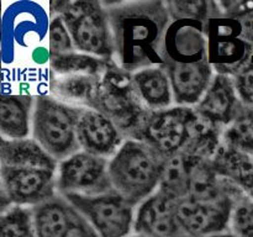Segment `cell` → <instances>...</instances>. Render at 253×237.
I'll list each match as a JSON object with an SVG mask.
<instances>
[{"label":"cell","mask_w":253,"mask_h":237,"mask_svg":"<svg viewBox=\"0 0 253 237\" xmlns=\"http://www.w3.org/2000/svg\"><path fill=\"white\" fill-rule=\"evenodd\" d=\"M82 110L48 95L35 98L34 140L57 162L79 152L77 126Z\"/></svg>","instance_id":"obj_3"},{"label":"cell","mask_w":253,"mask_h":237,"mask_svg":"<svg viewBox=\"0 0 253 237\" xmlns=\"http://www.w3.org/2000/svg\"><path fill=\"white\" fill-rule=\"evenodd\" d=\"M48 48L51 58L73 53V51L76 49L71 32L59 15H54L49 22Z\"/></svg>","instance_id":"obj_26"},{"label":"cell","mask_w":253,"mask_h":237,"mask_svg":"<svg viewBox=\"0 0 253 237\" xmlns=\"http://www.w3.org/2000/svg\"><path fill=\"white\" fill-rule=\"evenodd\" d=\"M249 109H250V110H251L252 113H253V106H252V108H249Z\"/></svg>","instance_id":"obj_31"},{"label":"cell","mask_w":253,"mask_h":237,"mask_svg":"<svg viewBox=\"0 0 253 237\" xmlns=\"http://www.w3.org/2000/svg\"><path fill=\"white\" fill-rule=\"evenodd\" d=\"M77 136L82 150L104 158L114 157L124 145L123 133L115 121L95 109L82 110Z\"/></svg>","instance_id":"obj_13"},{"label":"cell","mask_w":253,"mask_h":237,"mask_svg":"<svg viewBox=\"0 0 253 237\" xmlns=\"http://www.w3.org/2000/svg\"><path fill=\"white\" fill-rule=\"evenodd\" d=\"M1 184L10 204L34 207L56 197V169L1 165Z\"/></svg>","instance_id":"obj_9"},{"label":"cell","mask_w":253,"mask_h":237,"mask_svg":"<svg viewBox=\"0 0 253 237\" xmlns=\"http://www.w3.org/2000/svg\"><path fill=\"white\" fill-rule=\"evenodd\" d=\"M208 61L217 74L234 77L249 64L253 48L244 39L242 22L236 17H210L205 22Z\"/></svg>","instance_id":"obj_5"},{"label":"cell","mask_w":253,"mask_h":237,"mask_svg":"<svg viewBox=\"0 0 253 237\" xmlns=\"http://www.w3.org/2000/svg\"><path fill=\"white\" fill-rule=\"evenodd\" d=\"M198 120L197 111L184 106L153 111L145 118L137 140L150 145L163 158L170 157L184 151Z\"/></svg>","instance_id":"obj_7"},{"label":"cell","mask_w":253,"mask_h":237,"mask_svg":"<svg viewBox=\"0 0 253 237\" xmlns=\"http://www.w3.org/2000/svg\"><path fill=\"white\" fill-rule=\"evenodd\" d=\"M163 67L169 77L173 99L182 106L199 104L214 79V68L209 61L189 64H167Z\"/></svg>","instance_id":"obj_16"},{"label":"cell","mask_w":253,"mask_h":237,"mask_svg":"<svg viewBox=\"0 0 253 237\" xmlns=\"http://www.w3.org/2000/svg\"><path fill=\"white\" fill-rule=\"evenodd\" d=\"M98 89L95 78L93 76H73L62 79L58 83V93L71 100L90 103L94 106L95 90Z\"/></svg>","instance_id":"obj_25"},{"label":"cell","mask_w":253,"mask_h":237,"mask_svg":"<svg viewBox=\"0 0 253 237\" xmlns=\"http://www.w3.org/2000/svg\"><path fill=\"white\" fill-rule=\"evenodd\" d=\"M110 159L79 151L59 163L57 190L61 195L78 194L94 197L113 192Z\"/></svg>","instance_id":"obj_8"},{"label":"cell","mask_w":253,"mask_h":237,"mask_svg":"<svg viewBox=\"0 0 253 237\" xmlns=\"http://www.w3.org/2000/svg\"><path fill=\"white\" fill-rule=\"evenodd\" d=\"M52 12L59 15L71 32L74 47L100 59H114V43L108 11L99 1H54Z\"/></svg>","instance_id":"obj_4"},{"label":"cell","mask_w":253,"mask_h":237,"mask_svg":"<svg viewBox=\"0 0 253 237\" xmlns=\"http://www.w3.org/2000/svg\"><path fill=\"white\" fill-rule=\"evenodd\" d=\"M165 159L143 141H125L109 162L114 190L135 206L141 204L160 188Z\"/></svg>","instance_id":"obj_2"},{"label":"cell","mask_w":253,"mask_h":237,"mask_svg":"<svg viewBox=\"0 0 253 237\" xmlns=\"http://www.w3.org/2000/svg\"><path fill=\"white\" fill-rule=\"evenodd\" d=\"M211 237H234L232 236L230 232H225V234H220V235H215V236H211Z\"/></svg>","instance_id":"obj_30"},{"label":"cell","mask_w":253,"mask_h":237,"mask_svg":"<svg viewBox=\"0 0 253 237\" xmlns=\"http://www.w3.org/2000/svg\"><path fill=\"white\" fill-rule=\"evenodd\" d=\"M163 66L208 61L205 24L198 20H172L161 44Z\"/></svg>","instance_id":"obj_11"},{"label":"cell","mask_w":253,"mask_h":237,"mask_svg":"<svg viewBox=\"0 0 253 237\" xmlns=\"http://www.w3.org/2000/svg\"><path fill=\"white\" fill-rule=\"evenodd\" d=\"M225 188L232 200L229 232L234 237H253V199L235 183L232 188L225 183Z\"/></svg>","instance_id":"obj_21"},{"label":"cell","mask_w":253,"mask_h":237,"mask_svg":"<svg viewBox=\"0 0 253 237\" xmlns=\"http://www.w3.org/2000/svg\"><path fill=\"white\" fill-rule=\"evenodd\" d=\"M62 197L88 220L99 237H126L133 232L135 205L115 190L94 197L78 194Z\"/></svg>","instance_id":"obj_6"},{"label":"cell","mask_w":253,"mask_h":237,"mask_svg":"<svg viewBox=\"0 0 253 237\" xmlns=\"http://www.w3.org/2000/svg\"><path fill=\"white\" fill-rule=\"evenodd\" d=\"M0 227V237H37L32 210L29 207L12 205L5 209L1 215Z\"/></svg>","instance_id":"obj_22"},{"label":"cell","mask_w":253,"mask_h":237,"mask_svg":"<svg viewBox=\"0 0 253 237\" xmlns=\"http://www.w3.org/2000/svg\"><path fill=\"white\" fill-rule=\"evenodd\" d=\"M245 110L237 95L234 79L224 74H216L205 95L198 104V115L212 125H226L239 118Z\"/></svg>","instance_id":"obj_15"},{"label":"cell","mask_w":253,"mask_h":237,"mask_svg":"<svg viewBox=\"0 0 253 237\" xmlns=\"http://www.w3.org/2000/svg\"><path fill=\"white\" fill-rule=\"evenodd\" d=\"M170 19H190L207 22L210 17L219 16V5L211 1H166Z\"/></svg>","instance_id":"obj_24"},{"label":"cell","mask_w":253,"mask_h":237,"mask_svg":"<svg viewBox=\"0 0 253 237\" xmlns=\"http://www.w3.org/2000/svg\"><path fill=\"white\" fill-rule=\"evenodd\" d=\"M35 98L4 94L0 100V130L5 140H25L30 133Z\"/></svg>","instance_id":"obj_18"},{"label":"cell","mask_w":253,"mask_h":237,"mask_svg":"<svg viewBox=\"0 0 253 237\" xmlns=\"http://www.w3.org/2000/svg\"><path fill=\"white\" fill-rule=\"evenodd\" d=\"M126 237H147V236H145V235H142V234H138V232H135V231H133L132 234L127 235V236H126Z\"/></svg>","instance_id":"obj_29"},{"label":"cell","mask_w":253,"mask_h":237,"mask_svg":"<svg viewBox=\"0 0 253 237\" xmlns=\"http://www.w3.org/2000/svg\"><path fill=\"white\" fill-rule=\"evenodd\" d=\"M132 84L136 95L150 110H166L172 103V85L165 67H150L136 72Z\"/></svg>","instance_id":"obj_17"},{"label":"cell","mask_w":253,"mask_h":237,"mask_svg":"<svg viewBox=\"0 0 253 237\" xmlns=\"http://www.w3.org/2000/svg\"><path fill=\"white\" fill-rule=\"evenodd\" d=\"M234 84L237 95L245 108L253 106V62H250L234 77Z\"/></svg>","instance_id":"obj_27"},{"label":"cell","mask_w":253,"mask_h":237,"mask_svg":"<svg viewBox=\"0 0 253 237\" xmlns=\"http://www.w3.org/2000/svg\"><path fill=\"white\" fill-rule=\"evenodd\" d=\"M31 210L37 237H99L88 220L62 195Z\"/></svg>","instance_id":"obj_10"},{"label":"cell","mask_w":253,"mask_h":237,"mask_svg":"<svg viewBox=\"0 0 253 237\" xmlns=\"http://www.w3.org/2000/svg\"><path fill=\"white\" fill-rule=\"evenodd\" d=\"M231 209L230 195L217 201L185 198L177 202L178 222L187 237H211L229 232Z\"/></svg>","instance_id":"obj_12"},{"label":"cell","mask_w":253,"mask_h":237,"mask_svg":"<svg viewBox=\"0 0 253 237\" xmlns=\"http://www.w3.org/2000/svg\"><path fill=\"white\" fill-rule=\"evenodd\" d=\"M51 59V67L59 74L88 73L89 76H95L105 66L104 59L89 54L68 53Z\"/></svg>","instance_id":"obj_23"},{"label":"cell","mask_w":253,"mask_h":237,"mask_svg":"<svg viewBox=\"0 0 253 237\" xmlns=\"http://www.w3.org/2000/svg\"><path fill=\"white\" fill-rule=\"evenodd\" d=\"M177 202L157 190L136 210L133 231L147 237H187L178 222Z\"/></svg>","instance_id":"obj_14"},{"label":"cell","mask_w":253,"mask_h":237,"mask_svg":"<svg viewBox=\"0 0 253 237\" xmlns=\"http://www.w3.org/2000/svg\"><path fill=\"white\" fill-rule=\"evenodd\" d=\"M114 59L125 72L163 67L161 44L169 26L167 2L158 0L109 4Z\"/></svg>","instance_id":"obj_1"},{"label":"cell","mask_w":253,"mask_h":237,"mask_svg":"<svg viewBox=\"0 0 253 237\" xmlns=\"http://www.w3.org/2000/svg\"><path fill=\"white\" fill-rule=\"evenodd\" d=\"M239 20L242 22V27H244V39L253 48V12L239 17Z\"/></svg>","instance_id":"obj_28"},{"label":"cell","mask_w":253,"mask_h":237,"mask_svg":"<svg viewBox=\"0 0 253 237\" xmlns=\"http://www.w3.org/2000/svg\"><path fill=\"white\" fill-rule=\"evenodd\" d=\"M1 165L6 167H35L56 169L58 162L48 155L35 140H1Z\"/></svg>","instance_id":"obj_19"},{"label":"cell","mask_w":253,"mask_h":237,"mask_svg":"<svg viewBox=\"0 0 253 237\" xmlns=\"http://www.w3.org/2000/svg\"><path fill=\"white\" fill-rule=\"evenodd\" d=\"M197 158L195 156H190L185 152L175 153L166 158L158 190L177 201L188 198L190 173Z\"/></svg>","instance_id":"obj_20"}]
</instances>
